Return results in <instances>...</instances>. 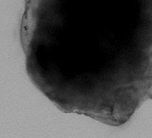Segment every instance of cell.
I'll return each mask as SVG.
<instances>
[{
	"instance_id": "6da1fadb",
	"label": "cell",
	"mask_w": 152,
	"mask_h": 138,
	"mask_svg": "<svg viewBox=\"0 0 152 138\" xmlns=\"http://www.w3.org/2000/svg\"><path fill=\"white\" fill-rule=\"evenodd\" d=\"M148 95H149L150 98L152 100V72H151V82L150 84V87H149V88H148Z\"/></svg>"
}]
</instances>
